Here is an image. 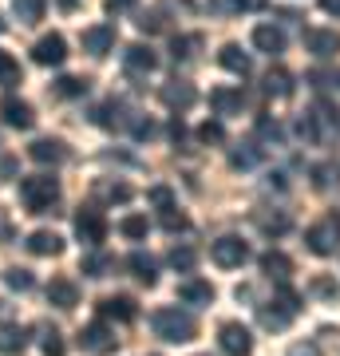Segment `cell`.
<instances>
[{
  "label": "cell",
  "instance_id": "cell-1",
  "mask_svg": "<svg viewBox=\"0 0 340 356\" xmlns=\"http://www.w3.org/2000/svg\"><path fill=\"white\" fill-rule=\"evenodd\" d=\"M151 329H154V337H163V341H170V344H186V341L198 337V321L170 305V309H159L151 317Z\"/></svg>",
  "mask_w": 340,
  "mask_h": 356
},
{
  "label": "cell",
  "instance_id": "cell-2",
  "mask_svg": "<svg viewBox=\"0 0 340 356\" xmlns=\"http://www.w3.org/2000/svg\"><path fill=\"white\" fill-rule=\"evenodd\" d=\"M20 198H24V206L32 210V214H48L51 206L60 202V178L28 175L24 182H20Z\"/></svg>",
  "mask_w": 340,
  "mask_h": 356
},
{
  "label": "cell",
  "instance_id": "cell-3",
  "mask_svg": "<svg viewBox=\"0 0 340 356\" xmlns=\"http://www.w3.org/2000/svg\"><path fill=\"white\" fill-rule=\"evenodd\" d=\"M210 257H214V266H222V269H241L250 261V245L241 242V238H234V234H226V238H218V242L210 245Z\"/></svg>",
  "mask_w": 340,
  "mask_h": 356
},
{
  "label": "cell",
  "instance_id": "cell-4",
  "mask_svg": "<svg viewBox=\"0 0 340 356\" xmlns=\"http://www.w3.org/2000/svg\"><path fill=\"white\" fill-rule=\"evenodd\" d=\"M305 242H309V250H313L316 257L337 254V245H340V222H337V218H325V222H316V226H309V234H305Z\"/></svg>",
  "mask_w": 340,
  "mask_h": 356
},
{
  "label": "cell",
  "instance_id": "cell-5",
  "mask_svg": "<svg viewBox=\"0 0 340 356\" xmlns=\"http://www.w3.org/2000/svg\"><path fill=\"white\" fill-rule=\"evenodd\" d=\"M115 344H119V337H115L111 325H103V321H95V325H88V329L79 332V348L91 356H111Z\"/></svg>",
  "mask_w": 340,
  "mask_h": 356
},
{
  "label": "cell",
  "instance_id": "cell-6",
  "mask_svg": "<svg viewBox=\"0 0 340 356\" xmlns=\"http://www.w3.org/2000/svg\"><path fill=\"white\" fill-rule=\"evenodd\" d=\"M218 344H222V353L226 356H250L253 353V332L238 321H226L222 329H218Z\"/></svg>",
  "mask_w": 340,
  "mask_h": 356
},
{
  "label": "cell",
  "instance_id": "cell-7",
  "mask_svg": "<svg viewBox=\"0 0 340 356\" xmlns=\"http://www.w3.org/2000/svg\"><path fill=\"white\" fill-rule=\"evenodd\" d=\"M32 60H36L40 67H60L63 60H67V40L60 36V32H48V36L36 40V48H32Z\"/></svg>",
  "mask_w": 340,
  "mask_h": 356
},
{
  "label": "cell",
  "instance_id": "cell-8",
  "mask_svg": "<svg viewBox=\"0 0 340 356\" xmlns=\"http://www.w3.org/2000/svg\"><path fill=\"white\" fill-rule=\"evenodd\" d=\"M76 238L88 245H99L107 238V222H103L99 210H79L76 214Z\"/></svg>",
  "mask_w": 340,
  "mask_h": 356
},
{
  "label": "cell",
  "instance_id": "cell-9",
  "mask_svg": "<svg viewBox=\"0 0 340 356\" xmlns=\"http://www.w3.org/2000/svg\"><path fill=\"white\" fill-rule=\"evenodd\" d=\"M305 48L313 51V56H321V60H328V56L340 51V32L337 28H309L305 32Z\"/></svg>",
  "mask_w": 340,
  "mask_h": 356
},
{
  "label": "cell",
  "instance_id": "cell-10",
  "mask_svg": "<svg viewBox=\"0 0 340 356\" xmlns=\"http://www.w3.org/2000/svg\"><path fill=\"white\" fill-rule=\"evenodd\" d=\"M123 67L131 76H151L154 67H159V56H154L147 44H131V48L123 51Z\"/></svg>",
  "mask_w": 340,
  "mask_h": 356
},
{
  "label": "cell",
  "instance_id": "cell-11",
  "mask_svg": "<svg viewBox=\"0 0 340 356\" xmlns=\"http://www.w3.org/2000/svg\"><path fill=\"white\" fill-rule=\"evenodd\" d=\"M0 119L16 131H28L36 123V111H32V103H24V99H4L0 103Z\"/></svg>",
  "mask_w": 340,
  "mask_h": 356
},
{
  "label": "cell",
  "instance_id": "cell-12",
  "mask_svg": "<svg viewBox=\"0 0 340 356\" xmlns=\"http://www.w3.org/2000/svg\"><path fill=\"white\" fill-rule=\"evenodd\" d=\"M194 99H198V91H194V83H186V79H170L163 88V103L170 111H186V107H194Z\"/></svg>",
  "mask_w": 340,
  "mask_h": 356
},
{
  "label": "cell",
  "instance_id": "cell-13",
  "mask_svg": "<svg viewBox=\"0 0 340 356\" xmlns=\"http://www.w3.org/2000/svg\"><path fill=\"white\" fill-rule=\"evenodd\" d=\"M111 48H115V28L111 24L83 28V51H91V56H107Z\"/></svg>",
  "mask_w": 340,
  "mask_h": 356
},
{
  "label": "cell",
  "instance_id": "cell-14",
  "mask_svg": "<svg viewBox=\"0 0 340 356\" xmlns=\"http://www.w3.org/2000/svg\"><path fill=\"white\" fill-rule=\"evenodd\" d=\"M253 48L265 51V56H281L285 51V32L273 24H257L253 28Z\"/></svg>",
  "mask_w": 340,
  "mask_h": 356
},
{
  "label": "cell",
  "instance_id": "cell-15",
  "mask_svg": "<svg viewBox=\"0 0 340 356\" xmlns=\"http://www.w3.org/2000/svg\"><path fill=\"white\" fill-rule=\"evenodd\" d=\"M48 301L56 309H76L79 305V285H76V281H67V277H51Z\"/></svg>",
  "mask_w": 340,
  "mask_h": 356
},
{
  "label": "cell",
  "instance_id": "cell-16",
  "mask_svg": "<svg viewBox=\"0 0 340 356\" xmlns=\"http://www.w3.org/2000/svg\"><path fill=\"white\" fill-rule=\"evenodd\" d=\"M218 64L226 67V72H234V76H250V72H253L250 51H241L238 44H226V48L218 51Z\"/></svg>",
  "mask_w": 340,
  "mask_h": 356
},
{
  "label": "cell",
  "instance_id": "cell-17",
  "mask_svg": "<svg viewBox=\"0 0 340 356\" xmlns=\"http://www.w3.org/2000/svg\"><path fill=\"white\" fill-rule=\"evenodd\" d=\"M28 154H32V159H36V163H44V166H60L63 159H67V147H63L60 139H36L32 143V147H28Z\"/></svg>",
  "mask_w": 340,
  "mask_h": 356
},
{
  "label": "cell",
  "instance_id": "cell-18",
  "mask_svg": "<svg viewBox=\"0 0 340 356\" xmlns=\"http://www.w3.org/2000/svg\"><path fill=\"white\" fill-rule=\"evenodd\" d=\"M210 107H214L218 115H238L241 107H245V95H241L238 88H214L210 91Z\"/></svg>",
  "mask_w": 340,
  "mask_h": 356
},
{
  "label": "cell",
  "instance_id": "cell-19",
  "mask_svg": "<svg viewBox=\"0 0 340 356\" xmlns=\"http://www.w3.org/2000/svg\"><path fill=\"white\" fill-rule=\"evenodd\" d=\"M28 250H32L36 257H60L63 254V238L51 234V229H36V234L28 238Z\"/></svg>",
  "mask_w": 340,
  "mask_h": 356
},
{
  "label": "cell",
  "instance_id": "cell-20",
  "mask_svg": "<svg viewBox=\"0 0 340 356\" xmlns=\"http://www.w3.org/2000/svg\"><path fill=\"white\" fill-rule=\"evenodd\" d=\"M178 297H182L186 305H210V301H214V285H210V281L190 277V281L178 285Z\"/></svg>",
  "mask_w": 340,
  "mask_h": 356
},
{
  "label": "cell",
  "instance_id": "cell-21",
  "mask_svg": "<svg viewBox=\"0 0 340 356\" xmlns=\"http://www.w3.org/2000/svg\"><path fill=\"white\" fill-rule=\"evenodd\" d=\"M261 273H265L269 281H289V273H293L289 254H281V250H269V254H261Z\"/></svg>",
  "mask_w": 340,
  "mask_h": 356
},
{
  "label": "cell",
  "instance_id": "cell-22",
  "mask_svg": "<svg viewBox=\"0 0 340 356\" xmlns=\"http://www.w3.org/2000/svg\"><path fill=\"white\" fill-rule=\"evenodd\" d=\"M99 313L103 317H111V321H135L139 317V305H135L131 297H103Z\"/></svg>",
  "mask_w": 340,
  "mask_h": 356
},
{
  "label": "cell",
  "instance_id": "cell-23",
  "mask_svg": "<svg viewBox=\"0 0 340 356\" xmlns=\"http://www.w3.org/2000/svg\"><path fill=\"white\" fill-rule=\"evenodd\" d=\"M28 348V329L24 325H0V356H16Z\"/></svg>",
  "mask_w": 340,
  "mask_h": 356
},
{
  "label": "cell",
  "instance_id": "cell-24",
  "mask_svg": "<svg viewBox=\"0 0 340 356\" xmlns=\"http://www.w3.org/2000/svg\"><path fill=\"white\" fill-rule=\"evenodd\" d=\"M261 88H265V95H273V99H289L293 95V76L285 72V67H269Z\"/></svg>",
  "mask_w": 340,
  "mask_h": 356
},
{
  "label": "cell",
  "instance_id": "cell-25",
  "mask_svg": "<svg viewBox=\"0 0 340 356\" xmlns=\"http://www.w3.org/2000/svg\"><path fill=\"white\" fill-rule=\"evenodd\" d=\"M88 88H91V79H83V76H60L51 83V95L56 99H79V95H88Z\"/></svg>",
  "mask_w": 340,
  "mask_h": 356
},
{
  "label": "cell",
  "instance_id": "cell-26",
  "mask_svg": "<svg viewBox=\"0 0 340 356\" xmlns=\"http://www.w3.org/2000/svg\"><path fill=\"white\" fill-rule=\"evenodd\" d=\"M127 269H131L143 285H154V281H159V261H154L151 254H131L127 257Z\"/></svg>",
  "mask_w": 340,
  "mask_h": 356
},
{
  "label": "cell",
  "instance_id": "cell-27",
  "mask_svg": "<svg viewBox=\"0 0 340 356\" xmlns=\"http://www.w3.org/2000/svg\"><path fill=\"white\" fill-rule=\"evenodd\" d=\"M265 8V0H210V13L226 16V13H257Z\"/></svg>",
  "mask_w": 340,
  "mask_h": 356
},
{
  "label": "cell",
  "instance_id": "cell-28",
  "mask_svg": "<svg viewBox=\"0 0 340 356\" xmlns=\"http://www.w3.org/2000/svg\"><path fill=\"white\" fill-rule=\"evenodd\" d=\"M257 159H261V151H257L253 143H241V147L229 151V166H234V170H250V166H257Z\"/></svg>",
  "mask_w": 340,
  "mask_h": 356
},
{
  "label": "cell",
  "instance_id": "cell-29",
  "mask_svg": "<svg viewBox=\"0 0 340 356\" xmlns=\"http://www.w3.org/2000/svg\"><path fill=\"white\" fill-rule=\"evenodd\" d=\"M44 4L48 0H13V13L20 24H36L40 16H44Z\"/></svg>",
  "mask_w": 340,
  "mask_h": 356
},
{
  "label": "cell",
  "instance_id": "cell-30",
  "mask_svg": "<svg viewBox=\"0 0 340 356\" xmlns=\"http://www.w3.org/2000/svg\"><path fill=\"white\" fill-rule=\"evenodd\" d=\"M147 229H151V222H147L143 214H127L123 222H119V234H123V238H131V242L147 238Z\"/></svg>",
  "mask_w": 340,
  "mask_h": 356
},
{
  "label": "cell",
  "instance_id": "cell-31",
  "mask_svg": "<svg viewBox=\"0 0 340 356\" xmlns=\"http://www.w3.org/2000/svg\"><path fill=\"white\" fill-rule=\"evenodd\" d=\"M115 269V257H107V254H88L83 257V273L88 277H107Z\"/></svg>",
  "mask_w": 340,
  "mask_h": 356
},
{
  "label": "cell",
  "instance_id": "cell-32",
  "mask_svg": "<svg viewBox=\"0 0 340 356\" xmlns=\"http://www.w3.org/2000/svg\"><path fill=\"white\" fill-rule=\"evenodd\" d=\"M119 115H123V103L107 99L103 107H95V123H99V127H119V123H123Z\"/></svg>",
  "mask_w": 340,
  "mask_h": 356
},
{
  "label": "cell",
  "instance_id": "cell-33",
  "mask_svg": "<svg viewBox=\"0 0 340 356\" xmlns=\"http://www.w3.org/2000/svg\"><path fill=\"white\" fill-rule=\"evenodd\" d=\"M20 83V64L8 51H0V88H16Z\"/></svg>",
  "mask_w": 340,
  "mask_h": 356
},
{
  "label": "cell",
  "instance_id": "cell-34",
  "mask_svg": "<svg viewBox=\"0 0 340 356\" xmlns=\"http://www.w3.org/2000/svg\"><path fill=\"white\" fill-rule=\"evenodd\" d=\"M257 317H261V325H265V329H285V325H289V313H285V309H281L277 305V301H273V309H269V305H261V313H257Z\"/></svg>",
  "mask_w": 340,
  "mask_h": 356
},
{
  "label": "cell",
  "instance_id": "cell-35",
  "mask_svg": "<svg viewBox=\"0 0 340 356\" xmlns=\"http://www.w3.org/2000/svg\"><path fill=\"white\" fill-rule=\"evenodd\" d=\"M257 226H261L265 234H285V229H289V214H281V210H273V214H257Z\"/></svg>",
  "mask_w": 340,
  "mask_h": 356
},
{
  "label": "cell",
  "instance_id": "cell-36",
  "mask_svg": "<svg viewBox=\"0 0 340 356\" xmlns=\"http://www.w3.org/2000/svg\"><path fill=\"white\" fill-rule=\"evenodd\" d=\"M170 266L182 269V273H190V269L198 266V254H194L190 245H175V250H170Z\"/></svg>",
  "mask_w": 340,
  "mask_h": 356
},
{
  "label": "cell",
  "instance_id": "cell-37",
  "mask_svg": "<svg viewBox=\"0 0 340 356\" xmlns=\"http://www.w3.org/2000/svg\"><path fill=\"white\" fill-rule=\"evenodd\" d=\"M95 191H99L107 202H131V186H127V182H99Z\"/></svg>",
  "mask_w": 340,
  "mask_h": 356
},
{
  "label": "cell",
  "instance_id": "cell-38",
  "mask_svg": "<svg viewBox=\"0 0 340 356\" xmlns=\"http://www.w3.org/2000/svg\"><path fill=\"white\" fill-rule=\"evenodd\" d=\"M277 305L285 309L289 317H297V313H301V293H297V289H289V285L281 281V289H277Z\"/></svg>",
  "mask_w": 340,
  "mask_h": 356
},
{
  "label": "cell",
  "instance_id": "cell-39",
  "mask_svg": "<svg viewBox=\"0 0 340 356\" xmlns=\"http://www.w3.org/2000/svg\"><path fill=\"white\" fill-rule=\"evenodd\" d=\"M135 24H139V32H147V36H154V32H163V28H166V16L159 13V8H151V13H143L139 20H135Z\"/></svg>",
  "mask_w": 340,
  "mask_h": 356
},
{
  "label": "cell",
  "instance_id": "cell-40",
  "mask_svg": "<svg viewBox=\"0 0 340 356\" xmlns=\"http://www.w3.org/2000/svg\"><path fill=\"white\" fill-rule=\"evenodd\" d=\"M4 281H8V289H20V293H28L32 285H36V277H32L28 269H8V273H4Z\"/></svg>",
  "mask_w": 340,
  "mask_h": 356
},
{
  "label": "cell",
  "instance_id": "cell-41",
  "mask_svg": "<svg viewBox=\"0 0 340 356\" xmlns=\"http://www.w3.org/2000/svg\"><path fill=\"white\" fill-rule=\"evenodd\" d=\"M198 139L206 143V147H210V143L218 147V143H226V131H222V123H218V119H210V123H202V127H198Z\"/></svg>",
  "mask_w": 340,
  "mask_h": 356
},
{
  "label": "cell",
  "instance_id": "cell-42",
  "mask_svg": "<svg viewBox=\"0 0 340 356\" xmlns=\"http://www.w3.org/2000/svg\"><path fill=\"white\" fill-rule=\"evenodd\" d=\"M163 226L170 229V234H182V229H190V218L182 214V210H175V206H170V210H163Z\"/></svg>",
  "mask_w": 340,
  "mask_h": 356
},
{
  "label": "cell",
  "instance_id": "cell-43",
  "mask_svg": "<svg viewBox=\"0 0 340 356\" xmlns=\"http://www.w3.org/2000/svg\"><path fill=\"white\" fill-rule=\"evenodd\" d=\"M257 135H261V139H269V143H281V139H285L281 123H277V119H265V115L257 119Z\"/></svg>",
  "mask_w": 340,
  "mask_h": 356
},
{
  "label": "cell",
  "instance_id": "cell-44",
  "mask_svg": "<svg viewBox=\"0 0 340 356\" xmlns=\"http://www.w3.org/2000/svg\"><path fill=\"white\" fill-rule=\"evenodd\" d=\"M40 348H44V356H63V341L56 329H44V337H40Z\"/></svg>",
  "mask_w": 340,
  "mask_h": 356
},
{
  "label": "cell",
  "instance_id": "cell-45",
  "mask_svg": "<svg viewBox=\"0 0 340 356\" xmlns=\"http://www.w3.org/2000/svg\"><path fill=\"white\" fill-rule=\"evenodd\" d=\"M194 48H202V36H178L175 40V60H190Z\"/></svg>",
  "mask_w": 340,
  "mask_h": 356
},
{
  "label": "cell",
  "instance_id": "cell-46",
  "mask_svg": "<svg viewBox=\"0 0 340 356\" xmlns=\"http://www.w3.org/2000/svg\"><path fill=\"white\" fill-rule=\"evenodd\" d=\"M297 135H301V139H309V143H316V139H321V127H316V115H301V123H297Z\"/></svg>",
  "mask_w": 340,
  "mask_h": 356
},
{
  "label": "cell",
  "instance_id": "cell-47",
  "mask_svg": "<svg viewBox=\"0 0 340 356\" xmlns=\"http://www.w3.org/2000/svg\"><path fill=\"white\" fill-rule=\"evenodd\" d=\"M147 198H151L159 210H170V206H175V191H170V186H151V194H147Z\"/></svg>",
  "mask_w": 340,
  "mask_h": 356
},
{
  "label": "cell",
  "instance_id": "cell-48",
  "mask_svg": "<svg viewBox=\"0 0 340 356\" xmlns=\"http://www.w3.org/2000/svg\"><path fill=\"white\" fill-rule=\"evenodd\" d=\"M131 131H135V139H154V135H159V127H154L151 119H131Z\"/></svg>",
  "mask_w": 340,
  "mask_h": 356
},
{
  "label": "cell",
  "instance_id": "cell-49",
  "mask_svg": "<svg viewBox=\"0 0 340 356\" xmlns=\"http://www.w3.org/2000/svg\"><path fill=\"white\" fill-rule=\"evenodd\" d=\"M289 356H321V344H313V341H297L289 348Z\"/></svg>",
  "mask_w": 340,
  "mask_h": 356
},
{
  "label": "cell",
  "instance_id": "cell-50",
  "mask_svg": "<svg viewBox=\"0 0 340 356\" xmlns=\"http://www.w3.org/2000/svg\"><path fill=\"white\" fill-rule=\"evenodd\" d=\"M103 8L111 16H119V13H127V8H135V0H103Z\"/></svg>",
  "mask_w": 340,
  "mask_h": 356
},
{
  "label": "cell",
  "instance_id": "cell-51",
  "mask_svg": "<svg viewBox=\"0 0 340 356\" xmlns=\"http://www.w3.org/2000/svg\"><path fill=\"white\" fill-rule=\"evenodd\" d=\"M332 175H337V170H332V166H316V186H321V191H325L328 182H332ZM340 178V175H337Z\"/></svg>",
  "mask_w": 340,
  "mask_h": 356
},
{
  "label": "cell",
  "instance_id": "cell-52",
  "mask_svg": "<svg viewBox=\"0 0 340 356\" xmlns=\"http://www.w3.org/2000/svg\"><path fill=\"white\" fill-rule=\"evenodd\" d=\"M0 178H16V163L8 154H0Z\"/></svg>",
  "mask_w": 340,
  "mask_h": 356
},
{
  "label": "cell",
  "instance_id": "cell-53",
  "mask_svg": "<svg viewBox=\"0 0 340 356\" xmlns=\"http://www.w3.org/2000/svg\"><path fill=\"white\" fill-rule=\"evenodd\" d=\"M170 139H175V143H182V139H186V123H182L178 115H175V123H170Z\"/></svg>",
  "mask_w": 340,
  "mask_h": 356
},
{
  "label": "cell",
  "instance_id": "cell-54",
  "mask_svg": "<svg viewBox=\"0 0 340 356\" xmlns=\"http://www.w3.org/2000/svg\"><path fill=\"white\" fill-rule=\"evenodd\" d=\"M313 289H316V293H325V297H332V293H337V285H332L328 277H316V281H313Z\"/></svg>",
  "mask_w": 340,
  "mask_h": 356
},
{
  "label": "cell",
  "instance_id": "cell-55",
  "mask_svg": "<svg viewBox=\"0 0 340 356\" xmlns=\"http://www.w3.org/2000/svg\"><path fill=\"white\" fill-rule=\"evenodd\" d=\"M13 238V222H8V214L0 210V242H8Z\"/></svg>",
  "mask_w": 340,
  "mask_h": 356
},
{
  "label": "cell",
  "instance_id": "cell-56",
  "mask_svg": "<svg viewBox=\"0 0 340 356\" xmlns=\"http://www.w3.org/2000/svg\"><path fill=\"white\" fill-rule=\"evenodd\" d=\"M321 8H325L328 16H337V20H340V0H321Z\"/></svg>",
  "mask_w": 340,
  "mask_h": 356
},
{
  "label": "cell",
  "instance_id": "cell-57",
  "mask_svg": "<svg viewBox=\"0 0 340 356\" xmlns=\"http://www.w3.org/2000/svg\"><path fill=\"white\" fill-rule=\"evenodd\" d=\"M56 4H60L63 13H76V8H79V0H56Z\"/></svg>",
  "mask_w": 340,
  "mask_h": 356
},
{
  "label": "cell",
  "instance_id": "cell-58",
  "mask_svg": "<svg viewBox=\"0 0 340 356\" xmlns=\"http://www.w3.org/2000/svg\"><path fill=\"white\" fill-rule=\"evenodd\" d=\"M0 32H4V20H0Z\"/></svg>",
  "mask_w": 340,
  "mask_h": 356
}]
</instances>
